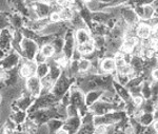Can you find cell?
I'll return each instance as SVG.
<instances>
[{"label":"cell","mask_w":158,"mask_h":134,"mask_svg":"<svg viewBox=\"0 0 158 134\" xmlns=\"http://www.w3.org/2000/svg\"><path fill=\"white\" fill-rule=\"evenodd\" d=\"M32 9L35 10V12L37 13L38 17L39 18H48L50 16L51 9L50 6L45 2H36V3H33Z\"/></svg>","instance_id":"9a60e30c"},{"label":"cell","mask_w":158,"mask_h":134,"mask_svg":"<svg viewBox=\"0 0 158 134\" xmlns=\"http://www.w3.org/2000/svg\"><path fill=\"white\" fill-rule=\"evenodd\" d=\"M152 82L150 80H144V82L142 84V90H141V95L143 96V98L148 99H152L153 97V90H152Z\"/></svg>","instance_id":"d6986e66"},{"label":"cell","mask_w":158,"mask_h":134,"mask_svg":"<svg viewBox=\"0 0 158 134\" xmlns=\"http://www.w3.org/2000/svg\"><path fill=\"white\" fill-rule=\"evenodd\" d=\"M138 122L141 123L143 127H151L153 123L155 122V117L153 113H146L143 112L138 117Z\"/></svg>","instance_id":"e0dca14e"},{"label":"cell","mask_w":158,"mask_h":134,"mask_svg":"<svg viewBox=\"0 0 158 134\" xmlns=\"http://www.w3.org/2000/svg\"><path fill=\"white\" fill-rule=\"evenodd\" d=\"M56 134H70V133H69V132H68V130H65V129H64V128H63V127H62V128H61V129H60V130H59V131H58V132H57V133H56Z\"/></svg>","instance_id":"d6a6232c"},{"label":"cell","mask_w":158,"mask_h":134,"mask_svg":"<svg viewBox=\"0 0 158 134\" xmlns=\"http://www.w3.org/2000/svg\"><path fill=\"white\" fill-rule=\"evenodd\" d=\"M49 73H50V66H49V63H48V61H47V63H44L38 64L36 75L39 77L40 79L47 77L48 75H49Z\"/></svg>","instance_id":"7402d4cb"},{"label":"cell","mask_w":158,"mask_h":134,"mask_svg":"<svg viewBox=\"0 0 158 134\" xmlns=\"http://www.w3.org/2000/svg\"><path fill=\"white\" fill-rule=\"evenodd\" d=\"M104 93V90H93V91H90L85 94V105L88 106L89 108L92 107L94 104L98 102V100L101 99L102 95Z\"/></svg>","instance_id":"5bb4252c"},{"label":"cell","mask_w":158,"mask_h":134,"mask_svg":"<svg viewBox=\"0 0 158 134\" xmlns=\"http://www.w3.org/2000/svg\"><path fill=\"white\" fill-rule=\"evenodd\" d=\"M23 60L19 53L13 49L6 57L1 59V69L4 71H11L13 69H16L21 64V61Z\"/></svg>","instance_id":"7a4b0ae2"},{"label":"cell","mask_w":158,"mask_h":134,"mask_svg":"<svg viewBox=\"0 0 158 134\" xmlns=\"http://www.w3.org/2000/svg\"><path fill=\"white\" fill-rule=\"evenodd\" d=\"M82 127V120H81V116L77 117H68L64 120V125L63 128L68 130L70 134H77V132Z\"/></svg>","instance_id":"ba28073f"},{"label":"cell","mask_w":158,"mask_h":134,"mask_svg":"<svg viewBox=\"0 0 158 134\" xmlns=\"http://www.w3.org/2000/svg\"><path fill=\"white\" fill-rule=\"evenodd\" d=\"M25 90L27 93H30L33 97L37 98L42 93L41 79L37 75H34L25 80Z\"/></svg>","instance_id":"8992f818"},{"label":"cell","mask_w":158,"mask_h":134,"mask_svg":"<svg viewBox=\"0 0 158 134\" xmlns=\"http://www.w3.org/2000/svg\"><path fill=\"white\" fill-rule=\"evenodd\" d=\"M90 111L95 116H103V115L113 112V111H120V110H118L116 105H114L113 102H108L100 99L96 104H94L92 107H90Z\"/></svg>","instance_id":"277c9868"},{"label":"cell","mask_w":158,"mask_h":134,"mask_svg":"<svg viewBox=\"0 0 158 134\" xmlns=\"http://www.w3.org/2000/svg\"><path fill=\"white\" fill-rule=\"evenodd\" d=\"M40 51L43 55L45 56L48 59L50 58H53L54 56L56 55V51H55V48L53 47L52 43H48V45H44L43 47L40 48Z\"/></svg>","instance_id":"603a6c76"},{"label":"cell","mask_w":158,"mask_h":134,"mask_svg":"<svg viewBox=\"0 0 158 134\" xmlns=\"http://www.w3.org/2000/svg\"><path fill=\"white\" fill-rule=\"evenodd\" d=\"M78 67H79V75H85V74H88L89 71H90L92 63L89 59L83 57L78 61Z\"/></svg>","instance_id":"ffe728a7"},{"label":"cell","mask_w":158,"mask_h":134,"mask_svg":"<svg viewBox=\"0 0 158 134\" xmlns=\"http://www.w3.org/2000/svg\"><path fill=\"white\" fill-rule=\"evenodd\" d=\"M154 17L158 18V6L155 7V13H154Z\"/></svg>","instance_id":"836d02e7"},{"label":"cell","mask_w":158,"mask_h":134,"mask_svg":"<svg viewBox=\"0 0 158 134\" xmlns=\"http://www.w3.org/2000/svg\"><path fill=\"white\" fill-rule=\"evenodd\" d=\"M81 120H82V125H94V122H95V115H94L91 111H89V112H86L85 114L81 117Z\"/></svg>","instance_id":"cb8c5ba5"},{"label":"cell","mask_w":158,"mask_h":134,"mask_svg":"<svg viewBox=\"0 0 158 134\" xmlns=\"http://www.w3.org/2000/svg\"><path fill=\"white\" fill-rule=\"evenodd\" d=\"M77 48V42L75 39V32L73 30H68L64 34V47H63V55L69 60H72L73 54Z\"/></svg>","instance_id":"5b68a950"},{"label":"cell","mask_w":158,"mask_h":134,"mask_svg":"<svg viewBox=\"0 0 158 134\" xmlns=\"http://www.w3.org/2000/svg\"><path fill=\"white\" fill-rule=\"evenodd\" d=\"M63 125H64V120L59 119V118H53V119H51L50 122L47 123L48 129H49V131H50V134H56L63 127Z\"/></svg>","instance_id":"2e32d148"},{"label":"cell","mask_w":158,"mask_h":134,"mask_svg":"<svg viewBox=\"0 0 158 134\" xmlns=\"http://www.w3.org/2000/svg\"><path fill=\"white\" fill-rule=\"evenodd\" d=\"M118 130H119V127L117 125H110V126H106L104 134H118Z\"/></svg>","instance_id":"83f0119b"},{"label":"cell","mask_w":158,"mask_h":134,"mask_svg":"<svg viewBox=\"0 0 158 134\" xmlns=\"http://www.w3.org/2000/svg\"><path fill=\"white\" fill-rule=\"evenodd\" d=\"M49 19L51 22L53 24H56V22H60L61 21V17H60V14L59 12H52L49 16Z\"/></svg>","instance_id":"4316f807"},{"label":"cell","mask_w":158,"mask_h":134,"mask_svg":"<svg viewBox=\"0 0 158 134\" xmlns=\"http://www.w3.org/2000/svg\"><path fill=\"white\" fill-rule=\"evenodd\" d=\"M83 1L86 2V4H88V3H90L91 1H93V0H83Z\"/></svg>","instance_id":"e575fe53"},{"label":"cell","mask_w":158,"mask_h":134,"mask_svg":"<svg viewBox=\"0 0 158 134\" xmlns=\"http://www.w3.org/2000/svg\"><path fill=\"white\" fill-rule=\"evenodd\" d=\"M113 87H114V90H115L116 94L118 95L126 104H129L130 102H132V95L130 93V90L128 88L118 84V82L115 80L113 82Z\"/></svg>","instance_id":"7c38bea8"},{"label":"cell","mask_w":158,"mask_h":134,"mask_svg":"<svg viewBox=\"0 0 158 134\" xmlns=\"http://www.w3.org/2000/svg\"><path fill=\"white\" fill-rule=\"evenodd\" d=\"M152 128L154 129V131L158 134V119L155 120L154 123H153V125H152Z\"/></svg>","instance_id":"1f68e13d"},{"label":"cell","mask_w":158,"mask_h":134,"mask_svg":"<svg viewBox=\"0 0 158 134\" xmlns=\"http://www.w3.org/2000/svg\"><path fill=\"white\" fill-rule=\"evenodd\" d=\"M56 4L59 6L65 7V6H69L70 3H69V0H56Z\"/></svg>","instance_id":"4dcf8cb0"},{"label":"cell","mask_w":158,"mask_h":134,"mask_svg":"<svg viewBox=\"0 0 158 134\" xmlns=\"http://www.w3.org/2000/svg\"><path fill=\"white\" fill-rule=\"evenodd\" d=\"M10 22L12 24V28L15 30H21L23 28V19L19 14H15L10 18Z\"/></svg>","instance_id":"44dd1931"},{"label":"cell","mask_w":158,"mask_h":134,"mask_svg":"<svg viewBox=\"0 0 158 134\" xmlns=\"http://www.w3.org/2000/svg\"><path fill=\"white\" fill-rule=\"evenodd\" d=\"M35 134H50V131H49V129H48V126L47 125L39 126Z\"/></svg>","instance_id":"f1b7e54d"},{"label":"cell","mask_w":158,"mask_h":134,"mask_svg":"<svg viewBox=\"0 0 158 134\" xmlns=\"http://www.w3.org/2000/svg\"><path fill=\"white\" fill-rule=\"evenodd\" d=\"M150 78H151L152 81H157L158 80V67L154 68L151 72V75H150Z\"/></svg>","instance_id":"f546056e"},{"label":"cell","mask_w":158,"mask_h":134,"mask_svg":"<svg viewBox=\"0 0 158 134\" xmlns=\"http://www.w3.org/2000/svg\"><path fill=\"white\" fill-rule=\"evenodd\" d=\"M120 13H121L122 19L127 22V24H128L129 27H136V25L139 24V17H138V15L136 14L135 10L127 7V9H122Z\"/></svg>","instance_id":"9c48e42d"},{"label":"cell","mask_w":158,"mask_h":134,"mask_svg":"<svg viewBox=\"0 0 158 134\" xmlns=\"http://www.w3.org/2000/svg\"><path fill=\"white\" fill-rule=\"evenodd\" d=\"M77 50L82 54V56H85V55H89V54L93 53L94 51L96 50V47L94 45V41L91 40L89 42L85 43V45H77Z\"/></svg>","instance_id":"ac0fdd59"},{"label":"cell","mask_w":158,"mask_h":134,"mask_svg":"<svg viewBox=\"0 0 158 134\" xmlns=\"http://www.w3.org/2000/svg\"><path fill=\"white\" fill-rule=\"evenodd\" d=\"M99 70H100V75H112L113 73L116 74L117 67L114 57H103L100 60Z\"/></svg>","instance_id":"52a82bcc"},{"label":"cell","mask_w":158,"mask_h":134,"mask_svg":"<svg viewBox=\"0 0 158 134\" xmlns=\"http://www.w3.org/2000/svg\"><path fill=\"white\" fill-rule=\"evenodd\" d=\"M34 61H35V63H36L37 64L44 63H47V61H48V58L45 57V56L41 53V51L39 50V52H38V53L36 54V56H35Z\"/></svg>","instance_id":"484cf974"},{"label":"cell","mask_w":158,"mask_h":134,"mask_svg":"<svg viewBox=\"0 0 158 134\" xmlns=\"http://www.w3.org/2000/svg\"><path fill=\"white\" fill-rule=\"evenodd\" d=\"M11 107H12V112H11V115H10L9 118H11L16 125H18L21 127V126L29 119V112L17 109V108L13 107V106H11Z\"/></svg>","instance_id":"30bf717a"},{"label":"cell","mask_w":158,"mask_h":134,"mask_svg":"<svg viewBox=\"0 0 158 134\" xmlns=\"http://www.w3.org/2000/svg\"><path fill=\"white\" fill-rule=\"evenodd\" d=\"M75 39L77 45H80L93 40V37H92L91 31L89 29H79L75 31Z\"/></svg>","instance_id":"4fadbf2b"},{"label":"cell","mask_w":158,"mask_h":134,"mask_svg":"<svg viewBox=\"0 0 158 134\" xmlns=\"http://www.w3.org/2000/svg\"><path fill=\"white\" fill-rule=\"evenodd\" d=\"M74 81H75V78H71V77H69L67 74L63 72L62 75L59 77V79L55 82L54 87H53V90H52V93L60 100L63 97V95L65 93H68L71 90V88L73 87Z\"/></svg>","instance_id":"6da1fadb"},{"label":"cell","mask_w":158,"mask_h":134,"mask_svg":"<svg viewBox=\"0 0 158 134\" xmlns=\"http://www.w3.org/2000/svg\"><path fill=\"white\" fill-rule=\"evenodd\" d=\"M137 37L140 40H144V39H149L152 37L153 35V29L149 24L146 22H139L137 25Z\"/></svg>","instance_id":"8fae6325"},{"label":"cell","mask_w":158,"mask_h":134,"mask_svg":"<svg viewBox=\"0 0 158 134\" xmlns=\"http://www.w3.org/2000/svg\"><path fill=\"white\" fill-rule=\"evenodd\" d=\"M80 116V112L77 107L73 105L68 106V117H77Z\"/></svg>","instance_id":"d4e9b609"},{"label":"cell","mask_w":158,"mask_h":134,"mask_svg":"<svg viewBox=\"0 0 158 134\" xmlns=\"http://www.w3.org/2000/svg\"><path fill=\"white\" fill-rule=\"evenodd\" d=\"M22 48V58L27 60H34L36 54L39 52L40 48L35 40L24 38L21 42Z\"/></svg>","instance_id":"3957f363"}]
</instances>
